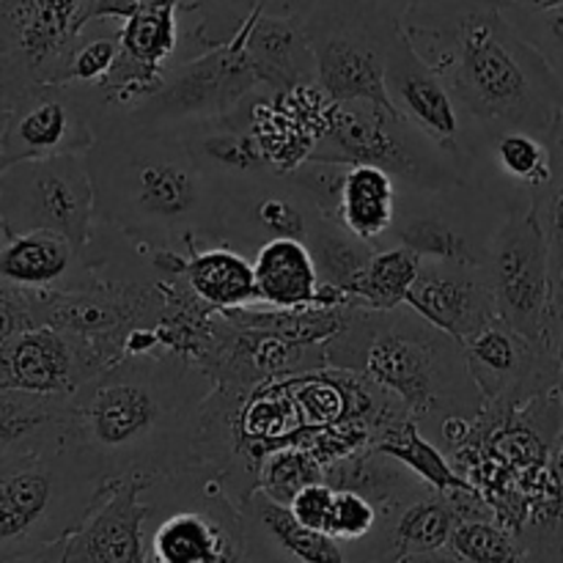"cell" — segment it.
Listing matches in <instances>:
<instances>
[{
	"label": "cell",
	"mask_w": 563,
	"mask_h": 563,
	"mask_svg": "<svg viewBox=\"0 0 563 563\" xmlns=\"http://www.w3.org/2000/svg\"><path fill=\"white\" fill-rule=\"evenodd\" d=\"M405 33L449 86L471 165L504 132L550 135L563 115L555 71L493 0H412Z\"/></svg>",
	"instance_id": "obj_1"
},
{
	"label": "cell",
	"mask_w": 563,
	"mask_h": 563,
	"mask_svg": "<svg viewBox=\"0 0 563 563\" xmlns=\"http://www.w3.org/2000/svg\"><path fill=\"white\" fill-rule=\"evenodd\" d=\"M218 383L170 346L124 355L69 401V438L102 482L201 465L203 407Z\"/></svg>",
	"instance_id": "obj_2"
},
{
	"label": "cell",
	"mask_w": 563,
	"mask_h": 563,
	"mask_svg": "<svg viewBox=\"0 0 563 563\" xmlns=\"http://www.w3.org/2000/svg\"><path fill=\"white\" fill-rule=\"evenodd\" d=\"M86 165L97 223L154 251L220 245L225 187L174 132L97 121Z\"/></svg>",
	"instance_id": "obj_3"
},
{
	"label": "cell",
	"mask_w": 563,
	"mask_h": 563,
	"mask_svg": "<svg viewBox=\"0 0 563 563\" xmlns=\"http://www.w3.org/2000/svg\"><path fill=\"white\" fill-rule=\"evenodd\" d=\"M322 346L328 368L377 385L421 429L429 421L440 429L445 421L473 423L487 412L465 346L410 306L394 311L350 306L339 333Z\"/></svg>",
	"instance_id": "obj_4"
},
{
	"label": "cell",
	"mask_w": 563,
	"mask_h": 563,
	"mask_svg": "<svg viewBox=\"0 0 563 563\" xmlns=\"http://www.w3.org/2000/svg\"><path fill=\"white\" fill-rule=\"evenodd\" d=\"M104 482L64 429L0 456V563H49Z\"/></svg>",
	"instance_id": "obj_5"
},
{
	"label": "cell",
	"mask_w": 563,
	"mask_h": 563,
	"mask_svg": "<svg viewBox=\"0 0 563 563\" xmlns=\"http://www.w3.org/2000/svg\"><path fill=\"white\" fill-rule=\"evenodd\" d=\"M146 563H247L242 509L207 465L148 478Z\"/></svg>",
	"instance_id": "obj_6"
},
{
	"label": "cell",
	"mask_w": 563,
	"mask_h": 563,
	"mask_svg": "<svg viewBox=\"0 0 563 563\" xmlns=\"http://www.w3.org/2000/svg\"><path fill=\"white\" fill-rule=\"evenodd\" d=\"M410 3L412 0H308L302 11L317 58V86L330 102H374L390 108L385 66L396 38L405 31Z\"/></svg>",
	"instance_id": "obj_7"
},
{
	"label": "cell",
	"mask_w": 563,
	"mask_h": 563,
	"mask_svg": "<svg viewBox=\"0 0 563 563\" xmlns=\"http://www.w3.org/2000/svg\"><path fill=\"white\" fill-rule=\"evenodd\" d=\"M308 163L374 165L407 190H445L471 179L465 159L440 148L390 108L374 102H330Z\"/></svg>",
	"instance_id": "obj_8"
},
{
	"label": "cell",
	"mask_w": 563,
	"mask_h": 563,
	"mask_svg": "<svg viewBox=\"0 0 563 563\" xmlns=\"http://www.w3.org/2000/svg\"><path fill=\"white\" fill-rule=\"evenodd\" d=\"M251 14V11H247ZM262 86L245 53V22L231 42L176 60L163 77V86L132 110H99L97 121L137 126L152 132H179L209 124L240 108Z\"/></svg>",
	"instance_id": "obj_9"
},
{
	"label": "cell",
	"mask_w": 563,
	"mask_h": 563,
	"mask_svg": "<svg viewBox=\"0 0 563 563\" xmlns=\"http://www.w3.org/2000/svg\"><path fill=\"white\" fill-rule=\"evenodd\" d=\"M509 212L500 198L473 179L445 190L399 187L394 229L379 247L401 245L434 262L484 267L489 240Z\"/></svg>",
	"instance_id": "obj_10"
},
{
	"label": "cell",
	"mask_w": 563,
	"mask_h": 563,
	"mask_svg": "<svg viewBox=\"0 0 563 563\" xmlns=\"http://www.w3.org/2000/svg\"><path fill=\"white\" fill-rule=\"evenodd\" d=\"M498 319L531 344L559 352L561 339L553 311V280L542 229L531 209H511L489 240L484 258Z\"/></svg>",
	"instance_id": "obj_11"
},
{
	"label": "cell",
	"mask_w": 563,
	"mask_h": 563,
	"mask_svg": "<svg viewBox=\"0 0 563 563\" xmlns=\"http://www.w3.org/2000/svg\"><path fill=\"white\" fill-rule=\"evenodd\" d=\"M0 220L11 236L53 231L88 251L97 209L86 157L11 163L0 174Z\"/></svg>",
	"instance_id": "obj_12"
},
{
	"label": "cell",
	"mask_w": 563,
	"mask_h": 563,
	"mask_svg": "<svg viewBox=\"0 0 563 563\" xmlns=\"http://www.w3.org/2000/svg\"><path fill=\"white\" fill-rule=\"evenodd\" d=\"M102 104L97 86L36 82L5 102L0 132L3 154L11 163L49 157H86L97 141L93 119Z\"/></svg>",
	"instance_id": "obj_13"
},
{
	"label": "cell",
	"mask_w": 563,
	"mask_h": 563,
	"mask_svg": "<svg viewBox=\"0 0 563 563\" xmlns=\"http://www.w3.org/2000/svg\"><path fill=\"white\" fill-rule=\"evenodd\" d=\"M328 214L291 174L267 170L225 190L220 245L256 256L275 240L306 242Z\"/></svg>",
	"instance_id": "obj_14"
},
{
	"label": "cell",
	"mask_w": 563,
	"mask_h": 563,
	"mask_svg": "<svg viewBox=\"0 0 563 563\" xmlns=\"http://www.w3.org/2000/svg\"><path fill=\"white\" fill-rule=\"evenodd\" d=\"M82 0H3L0 5V102L36 82H53L77 36Z\"/></svg>",
	"instance_id": "obj_15"
},
{
	"label": "cell",
	"mask_w": 563,
	"mask_h": 563,
	"mask_svg": "<svg viewBox=\"0 0 563 563\" xmlns=\"http://www.w3.org/2000/svg\"><path fill=\"white\" fill-rule=\"evenodd\" d=\"M465 361L487 410L517 407L559 390V352L531 344L504 319H495L467 341Z\"/></svg>",
	"instance_id": "obj_16"
},
{
	"label": "cell",
	"mask_w": 563,
	"mask_h": 563,
	"mask_svg": "<svg viewBox=\"0 0 563 563\" xmlns=\"http://www.w3.org/2000/svg\"><path fill=\"white\" fill-rule=\"evenodd\" d=\"M104 368L108 363L91 341L49 324L25 330L0 346V388L42 399L69 401Z\"/></svg>",
	"instance_id": "obj_17"
},
{
	"label": "cell",
	"mask_w": 563,
	"mask_h": 563,
	"mask_svg": "<svg viewBox=\"0 0 563 563\" xmlns=\"http://www.w3.org/2000/svg\"><path fill=\"white\" fill-rule=\"evenodd\" d=\"M146 484L148 478L104 482L97 504L80 528L60 542L53 563H146Z\"/></svg>",
	"instance_id": "obj_18"
},
{
	"label": "cell",
	"mask_w": 563,
	"mask_h": 563,
	"mask_svg": "<svg viewBox=\"0 0 563 563\" xmlns=\"http://www.w3.org/2000/svg\"><path fill=\"white\" fill-rule=\"evenodd\" d=\"M385 93L390 99V108L407 124H412L423 135L432 137L449 154L471 163L465 154V143H462V119L454 97H451L443 77L416 53L405 31L396 38L394 49L388 55Z\"/></svg>",
	"instance_id": "obj_19"
},
{
	"label": "cell",
	"mask_w": 563,
	"mask_h": 563,
	"mask_svg": "<svg viewBox=\"0 0 563 563\" xmlns=\"http://www.w3.org/2000/svg\"><path fill=\"white\" fill-rule=\"evenodd\" d=\"M407 306L462 346L498 319L484 267L434 258H423L421 275L407 295Z\"/></svg>",
	"instance_id": "obj_20"
},
{
	"label": "cell",
	"mask_w": 563,
	"mask_h": 563,
	"mask_svg": "<svg viewBox=\"0 0 563 563\" xmlns=\"http://www.w3.org/2000/svg\"><path fill=\"white\" fill-rule=\"evenodd\" d=\"M245 53L267 91L286 93L317 86V58L306 33L302 5L273 11L256 0L245 16Z\"/></svg>",
	"instance_id": "obj_21"
},
{
	"label": "cell",
	"mask_w": 563,
	"mask_h": 563,
	"mask_svg": "<svg viewBox=\"0 0 563 563\" xmlns=\"http://www.w3.org/2000/svg\"><path fill=\"white\" fill-rule=\"evenodd\" d=\"M0 284L27 295H71L102 284L88 253L53 231L16 234L0 251Z\"/></svg>",
	"instance_id": "obj_22"
},
{
	"label": "cell",
	"mask_w": 563,
	"mask_h": 563,
	"mask_svg": "<svg viewBox=\"0 0 563 563\" xmlns=\"http://www.w3.org/2000/svg\"><path fill=\"white\" fill-rule=\"evenodd\" d=\"M242 509L247 563H361L346 544L300 526L289 506L256 489Z\"/></svg>",
	"instance_id": "obj_23"
},
{
	"label": "cell",
	"mask_w": 563,
	"mask_h": 563,
	"mask_svg": "<svg viewBox=\"0 0 563 563\" xmlns=\"http://www.w3.org/2000/svg\"><path fill=\"white\" fill-rule=\"evenodd\" d=\"M256 273L258 306L278 311H300V308L324 306L346 308L352 300L319 284L317 264L306 242L275 240L253 256Z\"/></svg>",
	"instance_id": "obj_24"
},
{
	"label": "cell",
	"mask_w": 563,
	"mask_h": 563,
	"mask_svg": "<svg viewBox=\"0 0 563 563\" xmlns=\"http://www.w3.org/2000/svg\"><path fill=\"white\" fill-rule=\"evenodd\" d=\"M247 99L240 108L231 110L229 115H223V119L179 132V137L190 148L192 157L214 179L223 181L225 190L231 185H240V181L253 179V176L275 170L269 165L267 154H264L262 143H258V137L251 130V108H247Z\"/></svg>",
	"instance_id": "obj_25"
},
{
	"label": "cell",
	"mask_w": 563,
	"mask_h": 563,
	"mask_svg": "<svg viewBox=\"0 0 563 563\" xmlns=\"http://www.w3.org/2000/svg\"><path fill=\"white\" fill-rule=\"evenodd\" d=\"M324 484H330L333 489H344V493L363 495L377 509L405 504V500H412L432 489L416 473L407 471L399 460L374 449V445H363V449L328 462L324 465Z\"/></svg>",
	"instance_id": "obj_26"
},
{
	"label": "cell",
	"mask_w": 563,
	"mask_h": 563,
	"mask_svg": "<svg viewBox=\"0 0 563 563\" xmlns=\"http://www.w3.org/2000/svg\"><path fill=\"white\" fill-rule=\"evenodd\" d=\"M185 280L192 295L218 313H234L258 306L253 258L229 245L192 247Z\"/></svg>",
	"instance_id": "obj_27"
},
{
	"label": "cell",
	"mask_w": 563,
	"mask_h": 563,
	"mask_svg": "<svg viewBox=\"0 0 563 563\" xmlns=\"http://www.w3.org/2000/svg\"><path fill=\"white\" fill-rule=\"evenodd\" d=\"M399 203V185L374 165H350L341 185L335 220L363 242L379 247L390 234Z\"/></svg>",
	"instance_id": "obj_28"
},
{
	"label": "cell",
	"mask_w": 563,
	"mask_h": 563,
	"mask_svg": "<svg viewBox=\"0 0 563 563\" xmlns=\"http://www.w3.org/2000/svg\"><path fill=\"white\" fill-rule=\"evenodd\" d=\"M374 449L385 451L394 460H399L401 465L410 473H416L427 487H432L440 495H454V493H467L473 489L454 467L449 465V460L443 456V451L432 443V440L423 434V429L412 421L410 416L399 418V421L388 423L379 432L372 434Z\"/></svg>",
	"instance_id": "obj_29"
},
{
	"label": "cell",
	"mask_w": 563,
	"mask_h": 563,
	"mask_svg": "<svg viewBox=\"0 0 563 563\" xmlns=\"http://www.w3.org/2000/svg\"><path fill=\"white\" fill-rule=\"evenodd\" d=\"M423 256L401 245L377 247L352 289V302L372 311H394L407 306V295L421 275Z\"/></svg>",
	"instance_id": "obj_30"
},
{
	"label": "cell",
	"mask_w": 563,
	"mask_h": 563,
	"mask_svg": "<svg viewBox=\"0 0 563 563\" xmlns=\"http://www.w3.org/2000/svg\"><path fill=\"white\" fill-rule=\"evenodd\" d=\"M308 251L317 264L319 284L352 300V289H355L357 278L368 267L377 247L372 242L357 240L335 218H324L308 240Z\"/></svg>",
	"instance_id": "obj_31"
},
{
	"label": "cell",
	"mask_w": 563,
	"mask_h": 563,
	"mask_svg": "<svg viewBox=\"0 0 563 563\" xmlns=\"http://www.w3.org/2000/svg\"><path fill=\"white\" fill-rule=\"evenodd\" d=\"M550 143V179L533 201V214L542 229L544 245L550 256V280H553V311L563 335V115L548 135Z\"/></svg>",
	"instance_id": "obj_32"
},
{
	"label": "cell",
	"mask_w": 563,
	"mask_h": 563,
	"mask_svg": "<svg viewBox=\"0 0 563 563\" xmlns=\"http://www.w3.org/2000/svg\"><path fill=\"white\" fill-rule=\"evenodd\" d=\"M181 5L137 11L121 22V53L137 66L152 71H168L179 47Z\"/></svg>",
	"instance_id": "obj_33"
},
{
	"label": "cell",
	"mask_w": 563,
	"mask_h": 563,
	"mask_svg": "<svg viewBox=\"0 0 563 563\" xmlns=\"http://www.w3.org/2000/svg\"><path fill=\"white\" fill-rule=\"evenodd\" d=\"M121 55V25L115 20H93L77 31L66 49L53 82L69 86H99Z\"/></svg>",
	"instance_id": "obj_34"
},
{
	"label": "cell",
	"mask_w": 563,
	"mask_h": 563,
	"mask_svg": "<svg viewBox=\"0 0 563 563\" xmlns=\"http://www.w3.org/2000/svg\"><path fill=\"white\" fill-rule=\"evenodd\" d=\"M445 550L465 563H526L528 555L520 533L495 520H462Z\"/></svg>",
	"instance_id": "obj_35"
},
{
	"label": "cell",
	"mask_w": 563,
	"mask_h": 563,
	"mask_svg": "<svg viewBox=\"0 0 563 563\" xmlns=\"http://www.w3.org/2000/svg\"><path fill=\"white\" fill-rule=\"evenodd\" d=\"M319 482H324V465L306 445H284L269 451L258 465V489L284 506H289L291 498L308 484Z\"/></svg>",
	"instance_id": "obj_36"
},
{
	"label": "cell",
	"mask_w": 563,
	"mask_h": 563,
	"mask_svg": "<svg viewBox=\"0 0 563 563\" xmlns=\"http://www.w3.org/2000/svg\"><path fill=\"white\" fill-rule=\"evenodd\" d=\"M379 526V509L357 493H344V489H335L333 509H330L328 528L324 533L333 539H339L341 544L355 553V559L363 561V550L372 542V537L377 533Z\"/></svg>",
	"instance_id": "obj_37"
},
{
	"label": "cell",
	"mask_w": 563,
	"mask_h": 563,
	"mask_svg": "<svg viewBox=\"0 0 563 563\" xmlns=\"http://www.w3.org/2000/svg\"><path fill=\"white\" fill-rule=\"evenodd\" d=\"M515 25V31L548 60L563 86V5L537 14H504Z\"/></svg>",
	"instance_id": "obj_38"
},
{
	"label": "cell",
	"mask_w": 563,
	"mask_h": 563,
	"mask_svg": "<svg viewBox=\"0 0 563 563\" xmlns=\"http://www.w3.org/2000/svg\"><path fill=\"white\" fill-rule=\"evenodd\" d=\"M38 324H42L38 295H27L14 286L0 284V346H5L14 335L25 333V330L38 328Z\"/></svg>",
	"instance_id": "obj_39"
},
{
	"label": "cell",
	"mask_w": 563,
	"mask_h": 563,
	"mask_svg": "<svg viewBox=\"0 0 563 563\" xmlns=\"http://www.w3.org/2000/svg\"><path fill=\"white\" fill-rule=\"evenodd\" d=\"M333 498H335V489L330 487V484L324 482L308 484L306 489H300V493L291 498L289 511L295 515V520L300 522V526L324 533L330 509H333Z\"/></svg>",
	"instance_id": "obj_40"
},
{
	"label": "cell",
	"mask_w": 563,
	"mask_h": 563,
	"mask_svg": "<svg viewBox=\"0 0 563 563\" xmlns=\"http://www.w3.org/2000/svg\"><path fill=\"white\" fill-rule=\"evenodd\" d=\"M190 0H82V9L77 14V31L93 20H121L146 9H159V5H185Z\"/></svg>",
	"instance_id": "obj_41"
},
{
	"label": "cell",
	"mask_w": 563,
	"mask_h": 563,
	"mask_svg": "<svg viewBox=\"0 0 563 563\" xmlns=\"http://www.w3.org/2000/svg\"><path fill=\"white\" fill-rule=\"evenodd\" d=\"M504 14H537L563 5V0H493Z\"/></svg>",
	"instance_id": "obj_42"
},
{
	"label": "cell",
	"mask_w": 563,
	"mask_h": 563,
	"mask_svg": "<svg viewBox=\"0 0 563 563\" xmlns=\"http://www.w3.org/2000/svg\"><path fill=\"white\" fill-rule=\"evenodd\" d=\"M396 563H465L460 559H454V555L449 553V550H443V553H427V555H407V559L396 561Z\"/></svg>",
	"instance_id": "obj_43"
},
{
	"label": "cell",
	"mask_w": 563,
	"mask_h": 563,
	"mask_svg": "<svg viewBox=\"0 0 563 563\" xmlns=\"http://www.w3.org/2000/svg\"><path fill=\"white\" fill-rule=\"evenodd\" d=\"M3 124H5V108H3V102H0V132H3ZM5 168H9V159H5L3 143H0V174H3Z\"/></svg>",
	"instance_id": "obj_44"
},
{
	"label": "cell",
	"mask_w": 563,
	"mask_h": 563,
	"mask_svg": "<svg viewBox=\"0 0 563 563\" xmlns=\"http://www.w3.org/2000/svg\"><path fill=\"white\" fill-rule=\"evenodd\" d=\"M559 394H561V410H563V335H561V379H559ZM563 429V421H561Z\"/></svg>",
	"instance_id": "obj_45"
},
{
	"label": "cell",
	"mask_w": 563,
	"mask_h": 563,
	"mask_svg": "<svg viewBox=\"0 0 563 563\" xmlns=\"http://www.w3.org/2000/svg\"><path fill=\"white\" fill-rule=\"evenodd\" d=\"M0 3H3V0H0Z\"/></svg>",
	"instance_id": "obj_46"
},
{
	"label": "cell",
	"mask_w": 563,
	"mask_h": 563,
	"mask_svg": "<svg viewBox=\"0 0 563 563\" xmlns=\"http://www.w3.org/2000/svg\"><path fill=\"white\" fill-rule=\"evenodd\" d=\"M0 5H3V3H0Z\"/></svg>",
	"instance_id": "obj_47"
}]
</instances>
